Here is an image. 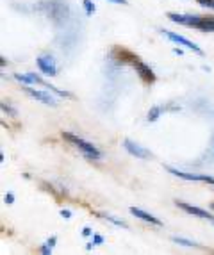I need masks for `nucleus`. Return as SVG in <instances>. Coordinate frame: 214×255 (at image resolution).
<instances>
[{"label":"nucleus","mask_w":214,"mask_h":255,"mask_svg":"<svg viewBox=\"0 0 214 255\" xmlns=\"http://www.w3.org/2000/svg\"><path fill=\"white\" fill-rule=\"evenodd\" d=\"M2 111H4V113H9V115H13V116L16 115V111H14L13 107H9L5 102H2Z\"/></svg>","instance_id":"dca6fc26"},{"label":"nucleus","mask_w":214,"mask_h":255,"mask_svg":"<svg viewBox=\"0 0 214 255\" xmlns=\"http://www.w3.org/2000/svg\"><path fill=\"white\" fill-rule=\"evenodd\" d=\"M38 66L45 75L48 77H54L57 75V66H56V61L52 59L50 55H41L38 57Z\"/></svg>","instance_id":"20e7f679"},{"label":"nucleus","mask_w":214,"mask_h":255,"mask_svg":"<svg viewBox=\"0 0 214 255\" xmlns=\"http://www.w3.org/2000/svg\"><path fill=\"white\" fill-rule=\"evenodd\" d=\"M82 236H91V229H90V227H86V229L82 230Z\"/></svg>","instance_id":"4be33fe9"},{"label":"nucleus","mask_w":214,"mask_h":255,"mask_svg":"<svg viewBox=\"0 0 214 255\" xmlns=\"http://www.w3.org/2000/svg\"><path fill=\"white\" fill-rule=\"evenodd\" d=\"M82 4H84V9H86V14H93L95 13V4L91 0H82Z\"/></svg>","instance_id":"4468645a"},{"label":"nucleus","mask_w":214,"mask_h":255,"mask_svg":"<svg viewBox=\"0 0 214 255\" xmlns=\"http://www.w3.org/2000/svg\"><path fill=\"white\" fill-rule=\"evenodd\" d=\"M25 91L32 98H36V100H39V102H43V104H47V106H52V107L57 106L56 98L52 97L50 93H45V91H36V90H32V88H25Z\"/></svg>","instance_id":"423d86ee"},{"label":"nucleus","mask_w":214,"mask_h":255,"mask_svg":"<svg viewBox=\"0 0 214 255\" xmlns=\"http://www.w3.org/2000/svg\"><path fill=\"white\" fill-rule=\"evenodd\" d=\"M41 252L43 254H52V247L48 245V243H45V245L41 247Z\"/></svg>","instance_id":"a211bd4d"},{"label":"nucleus","mask_w":214,"mask_h":255,"mask_svg":"<svg viewBox=\"0 0 214 255\" xmlns=\"http://www.w3.org/2000/svg\"><path fill=\"white\" fill-rule=\"evenodd\" d=\"M161 32H163L166 38H170L173 43H177V45H184L186 48H189V50H193V52H197V54H200V55L204 54V52H202V48L198 47V45H195L193 41H189V39L184 38V36L175 34V32H170V30H161Z\"/></svg>","instance_id":"f03ea898"},{"label":"nucleus","mask_w":214,"mask_h":255,"mask_svg":"<svg viewBox=\"0 0 214 255\" xmlns=\"http://www.w3.org/2000/svg\"><path fill=\"white\" fill-rule=\"evenodd\" d=\"M4 200H5V204H13V202H14V195H13V193H7V195L4 196Z\"/></svg>","instance_id":"f3484780"},{"label":"nucleus","mask_w":214,"mask_h":255,"mask_svg":"<svg viewBox=\"0 0 214 255\" xmlns=\"http://www.w3.org/2000/svg\"><path fill=\"white\" fill-rule=\"evenodd\" d=\"M177 205H179L180 209H184L188 214H193V216H198V218H204V220H213L214 221V218L211 216L207 211H204V209H200V207L189 205V204H186V202H177Z\"/></svg>","instance_id":"0eeeda50"},{"label":"nucleus","mask_w":214,"mask_h":255,"mask_svg":"<svg viewBox=\"0 0 214 255\" xmlns=\"http://www.w3.org/2000/svg\"><path fill=\"white\" fill-rule=\"evenodd\" d=\"M107 2H112V4H127L125 0H107Z\"/></svg>","instance_id":"5701e85b"},{"label":"nucleus","mask_w":214,"mask_h":255,"mask_svg":"<svg viewBox=\"0 0 214 255\" xmlns=\"http://www.w3.org/2000/svg\"><path fill=\"white\" fill-rule=\"evenodd\" d=\"M161 107H152V109L148 111V122H157V118L161 116Z\"/></svg>","instance_id":"9b49d317"},{"label":"nucleus","mask_w":214,"mask_h":255,"mask_svg":"<svg viewBox=\"0 0 214 255\" xmlns=\"http://www.w3.org/2000/svg\"><path fill=\"white\" fill-rule=\"evenodd\" d=\"M202 182H209V184H213V186H214V179H213V177H207V175H202Z\"/></svg>","instance_id":"6ab92c4d"},{"label":"nucleus","mask_w":214,"mask_h":255,"mask_svg":"<svg viewBox=\"0 0 214 255\" xmlns=\"http://www.w3.org/2000/svg\"><path fill=\"white\" fill-rule=\"evenodd\" d=\"M132 64H134V68H136V72L139 73V77H141L143 81H146V82H154L155 81V73L152 72V68H150L148 64L141 63L137 57H134Z\"/></svg>","instance_id":"39448f33"},{"label":"nucleus","mask_w":214,"mask_h":255,"mask_svg":"<svg viewBox=\"0 0 214 255\" xmlns=\"http://www.w3.org/2000/svg\"><path fill=\"white\" fill-rule=\"evenodd\" d=\"M193 27L204 32H214V16H198Z\"/></svg>","instance_id":"1a4fd4ad"},{"label":"nucleus","mask_w":214,"mask_h":255,"mask_svg":"<svg viewBox=\"0 0 214 255\" xmlns=\"http://www.w3.org/2000/svg\"><path fill=\"white\" fill-rule=\"evenodd\" d=\"M213 209H214V204H213Z\"/></svg>","instance_id":"393cba45"},{"label":"nucleus","mask_w":214,"mask_h":255,"mask_svg":"<svg viewBox=\"0 0 214 255\" xmlns=\"http://www.w3.org/2000/svg\"><path fill=\"white\" fill-rule=\"evenodd\" d=\"M61 216L66 218V220H68V218H72V213H70L68 209H63V211H61Z\"/></svg>","instance_id":"aec40b11"},{"label":"nucleus","mask_w":214,"mask_h":255,"mask_svg":"<svg viewBox=\"0 0 214 255\" xmlns=\"http://www.w3.org/2000/svg\"><path fill=\"white\" fill-rule=\"evenodd\" d=\"M56 241H57V238H50V239H48V245H50V247H54V245H56Z\"/></svg>","instance_id":"b1692460"},{"label":"nucleus","mask_w":214,"mask_h":255,"mask_svg":"<svg viewBox=\"0 0 214 255\" xmlns=\"http://www.w3.org/2000/svg\"><path fill=\"white\" fill-rule=\"evenodd\" d=\"M93 243H95V245H102V243H104V238H102V236H95V238H93Z\"/></svg>","instance_id":"412c9836"},{"label":"nucleus","mask_w":214,"mask_h":255,"mask_svg":"<svg viewBox=\"0 0 214 255\" xmlns=\"http://www.w3.org/2000/svg\"><path fill=\"white\" fill-rule=\"evenodd\" d=\"M200 5H206V7H211L214 9V0H197Z\"/></svg>","instance_id":"2eb2a0df"},{"label":"nucleus","mask_w":214,"mask_h":255,"mask_svg":"<svg viewBox=\"0 0 214 255\" xmlns=\"http://www.w3.org/2000/svg\"><path fill=\"white\" fill-rule=\"evenodd\" d=\"M130 213H132L136 218H139V220L148 221V223H152V225H157V227L163 225V221L159 220V218H155V216H152V214L145 213V211H143V209H139V207H130Z\"/></svg>","instance_id":"6e6552de"},{"label":"nucleus","mask_w":214,"mask_h":255,"mask_svg":"<svg viewBox=\"0 0 214 255\" xmlns=\"http://www.w3.org/2000/svg\"><path fill=\"white\" fill-rule=\"evenodd\" d=\"M102 216V214H100ZM102 218H106V220H109V221H112L114 225H118V227H123V229H127V223L125 221H121V220H118V218H114V216H109V214H104Z\"/></svg>","instance_id":"ddd939ff"},{"label":"nucleus","mask_w":214,"mask_h":255,"mask_svg":"<svg viewBox=\"0 0 214 255\" xmlns=\"http://www.w3.org/2000/svg\"><path fill=\"white\" fill-rule=\"evenodd\" d=\"M173 243L182 245V247H198L195 241H189V239H184V238H173Z\"/></svg>","instance_id":"f8f14e48"},{"label":"nucleus","mask_w":214,"mask_h":255,"mask_svg":"<svg viewBox=\"0 0 214 255\" xmlns=\"http://www.w3.org/2000/svg\"><path fill=\"white\" fill-rule=\"evenodd\" d=\"M123 146L130 155H134V157H137V159H148L150 155H152L150 150L143 148L141 145H137V143H134V141H130V139H125Z\"/></svg>","instance_id":"7ed1b4c3"},{"label":"nucleus","mask_w":214,"mask_h":255,"mask_svg":"<svg viewBox=\"0 0 214 255\" xmlns=\"http://www.w3.org/2000/svg\"><path fill=\"white\" fill-rule=\"evenodd\" d=\"M166 170L170 171L171 175H175L179 179H184V180H202V175H195V173H184V171L175 170V168H171V166H166Z\"/></svg>","instance_id":"9d476101"},{"label":"nucleus","mask_w":214,"mask_h":255,"mask_svg":"<svg viewBox=\"0 0 214 255\" xmlns=\"http://www.w3.org/2000/svg\"><path fill=\"white\" fill-rule=\"evenodd\" d=\"M63 137L64 139H68L70 143H73V145L77 146V148L81 150L88 159H100L102 157V153H100V150L97 148V146L91 145V143H88V141H84L82 137L72 134V132H63Z\"/></svg>","instance_id":"f257e3e1"}]
</instances>
